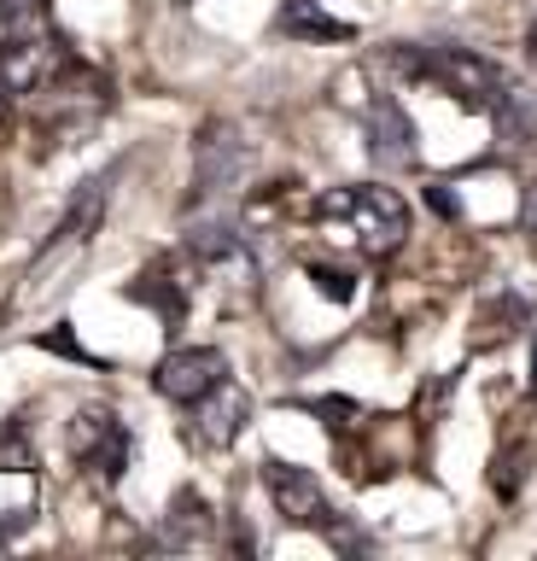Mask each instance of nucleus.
Instances as JSON below:
<instances>
[{"label": "nucleus", "instance_id": "7ed1b4c3", "mask_svg": "<svg viewBox=\"0 0 537 561\" xmlns=\"http://www.w3.org/2000/svg\"><path fill=\"white\" fill-rule=\"evenodd\" d=\"M0 70L19 94H42L71 70V53H65L47 0H0Z\"/></svg>", "mask_w": 537, "mask_h": 561}, {"label": "nucleus", "instance_id": "1a4fd4ad", "mask_svg": "<svg viewBox=\"0 0 537 561\" xmlns=\"http://www.w3.org/2000/svg\"><path fill=\"white\" fill-rule=\"evenodd\" d=\"M362 135H369V158L380 170H409L415 164V123L392 94L369 100V117H362Z\"/></svg>", "mask_w": 537, "mask_h": 561}, {"label": "nucleus", "instance_id": "9b49d317", "mask_svg": "<svg viewBox=\"0 0 537 561\" xmlns=\"http://www.w3.org/2000/svg\"><path fill=\"white\" fill-rule=\"evenodd\" d=\"M124 293L135 298V305H147V310L170 328V333H176V328L187 322V293L176 287V257H152V263L129 280Z\"/></svg>", "mask_w": 537, "mask_h": 561}, {"label": "nucleus", "instance_id": "2eb2a0df", "mask_svg": "<svg viewBox=\"0 0 537 561\" xmlns=\"http://www.w3.org/2000/svg\"><path fill=\"white\" fill-rule=\"evenodd\" d=\"M491 123H497L502 140H514V147H532V140H537V88L514 82L509 100H502V112H497Z\"/></svg>", "mask_w": 537, "mask_h": 561}, {"label": "nucleus", "instance_id": "9d476101", "mask_svg": "<svg viewBox=\"0 0 537 561\" xmlns=\"http://www.w3.org/2000/svg\"><path fill=\"white\" fill-rule=\"evenodd\" d=\"M187 257L194 263H205V270H217V263H234L240 252H246V234H240V222L222 210V199L217 205H194L187 210Z\"/></svg>", "mask_w": 537, "mask_h": 561}, {"label": "nucleus", "instance_id": "dca6fc26", "mask_svg": "<svg viewBox=\"0 0 537 561\" xmlns=\"http://www.w3.org/2000/svg\"><path fill=\"white\" fill-rule=\"evenodd\" d=\"M304 275H310V287H322L327 298H334V305H351V298H357V275L339 270V263H316V257H310Z\"/></svg>", "mask_w": 537, "mask_h": 561}, {"label": "nucleus", "instance_id": "5701e85b", "mask_svg": "<svg viewBox=\"0 0 537 561\" xmlns=\"http://www.w3.org/2000/svg\"><path fill=\"white\" fill-rule=\"evenodd\" d=\"M532 392H537V345H532Z\"/></svg>", "mask_w": 537, "mask_h": 561}, {"label": "nucleus", "instance_id": "412c9836", "mask_svg": "<svg viewBox=\"0 0 537 561\" xmlns=\"http://www.w3.org/2000/svg\"><path fill=\"white\" fill-rule=\"evenodd\" d=\"M12 94H19V88L7 82V70H0V117H7V105H12Z\"/></svg>", "mask_w": 537, "mask_h": 561}, {"label": "nucleus", "instance_id": "f03ea898", "mask_svg": "<svg viewBox=\"0 0 537 561\" xmlns=\"http://www.w3.org/2000/svg\"><path fill=\"white\" fill-rule=\"evenodd\" d=\"M310 222L327 228L334 240H345L362 257H392L397 245L409 240V205L404 193L362 182V187H327L316 205H310Z\"/></svg>", "mask_w": 537, "mask_h": 561}, {"label": "nucleus", "instance_id": "a211bd4d", "mask_svg": "<svg viewBox=\"0 0 537 561\" xmlns=\"http://www.w3.org/2000/svg\"><path fill=\"white\" fill-rule=\"evenodd\" d=\"M36 345H47V351H65V357H71V363H89V368H106V363H100V357H94V351H82V345L71 340V333H65V322H59L54 333H42V340H36Z\"/></svg>", "mask_w": 537, "mask_h": 561}, {"label": "nucleus", "instance_id": "4468645a", "mask_svg": "<svg viewBox=\"0 0 537 561\" xmlns=\"http://www.w3.org/2000/svg\"><path fill=\"white\" fill-rule=\"evenodd\" d=\"M211 533H217V520H211V503H205L194 485H182L176 497H170L164 543H176V550H194V543H205Z\"/></svg>", "mask_w": 537, "mask_h": 561}, {"label": "nucleus", "instance_id": "20e7f679", "mask_svg": "<svg viewBox=\"0 0 537 561\" xmlns=\"http://www.w3.org/2000/svg\"><path fill=\"white\" fill-rule=\"evenodd\" d=\"M106 199H112V170L94 175V182H82V193L71 199V210L54 222V234H47V245L36 252V263H30L24 298H42L47 287H54V270H71V257L89 252L94 228H100V217H106Z\"/></svg>", "mask_w": 537, "mask_h": 561}, {"label": "nucleus", "instance_id": "6ab92c4d", "mask_svg": "<svg viewBox=\"0 0 537 561\" xmlns=\"http://www.w3.org/2000/svg\"><path fill=\"white\" fill-rule=\"evenodd\" d=\"M427 205L439 210L444 222H456V217H462V199H456V193H450V182H432V187H427Z\"/></svg>", "mask_w": 537, "mask_h": 561}, {"label": "nucleus", "instance_id": "aec40b11", "mask_svg": "<svg viewBox=\"0 0 537 561\" xmlns=\"http://www.w3.org/2000/svg\"><path fill=\"white\" fill-rule=\"evenodd\" d=\"M520 228H526V234L537 240V182L526 187V199H520Z\"/></svg>", "mask_w": 537, "mask_h": 561}, {"label": "nucleus", "instance_id": "f3484780", "mask_svg": "<svg viewBox=\"0 0 537 561\" xmlns=\"http://www.w3.org/2000/svg\"><path fill=\"white\" fill-rule=\"evenodd\" d=\"M304 410L310 415H327V427H334V433H351V427L369 421V403H357V398H310Z\"/></svg>", "mask_w": 537, "mask_h": 561}, {"label": "nucleus", "instance_id": "f257e3e1", "mask_svg": "<svg viewBox=\"0 0 537 561\" xmlns=\"http://www.w3.org/2000/svg\"><path fill=\"white\" fill-rule=\"evenodd\" d=\"M386 65L397 70V77H409V82L439 88V94H450L462 112H479V117H497L502 100H509V88H514L509 70L491 65L474 47H409V42H392Z\"/></svg>", "mask_w": 537, "mask_h": 561}, {"label": "nucleus", "instance_id": "ddd939ff", "mask_svg": "<svg viewBox=\"0 0 537 561\" xmlns=\"http://www.w3.org/2000/svg\"><path fill=\"white\" fill-rule=\"evenodd\" d=\"M275 30L292 35V42H351L357 24H345V18H327L316 0H287L281 18H275Z\"/></svg>", "mask_w": 537, "mask_h": 561}, {"label": "nucleus", "instance_id": "39448f33", "mask_svg": "<svg viewBox=\"0 0 537 561\" xmlns=\"http://www.w3.org/2000/svg\"><path fill=\"white\" fill-rule=\"evenodd\" d=\"M264 485L275 508H281L287 526H304V533H327L339 543V550H362V538L345 533V520L334 515V503H327V491L316 485V473L299 468V462H281V456H264Z\"/></svg>", "mask_w": 537, "mask_h": 561}, {"label": "nucleus", "instance_id": "f8f14e48", "mask_svg": "<svg viewBox=\"0 0 537 561\" xmlns=\"http://www.w3.org/2000/svg\"><path fill=\"white\" fill-rule=\"evenodd\" d=\"M246 421H252V398H246V386L240 380H222L211 398L199 403V438L205 445H217V450H229L240 433H246Z\"/></svg>", "mask_w": 537, "mask_h": 561}, {"label": "nucleus", "instance_id": "0eeeda50", "mask_svg": "<svg viewBox=\"0 0 537 561\" xmlns=\"http://www.w3.org/2000/svg\"><path fill=\"white\" fill-rule=\"evenodd\" d=\"M240 175H246V140H240L234 123L211 117L194 140V187H187V210L229 199V193L240 187Z\"/></svg>", "mask_w": 537, "mask_h": 561}, {"label": "nucleus", "instance_id": "4be33fe9", "mask_svg": "<svg viewBox=\"0 0 537 561\" xmlns=\"http://www.w3.org/2000/svg\"><path fill=\"white\" fill-rule=\"evenodd\" d=\"M526 53H532V59H537V18H532V24H526Z\"/></svg>", "mask_w": 537, "mask_h": 561}, {"label": "nucleus", "instance_id": "6e6552de", "mask_svg": "<svg viewBox=\"0 0 537 561\" xmlns=\"http://www.w3.org/2000/svg\"><path fill=\"white\" fill-rule=\"evenodd\" d=\"M229 380V357L217 345H176L170 357L152 368V386L170 403H205L217 386Z\"/></svg>", "mask_w": 537, "mask_h": 561}, {"label": "nucleus", "instance_id": "423d86ee", "mask_svg": "<svg viewBox=\"0 0 537 561\" xmlns=\"http://www.w3.org/2000/svg\"><path fill=\"white\" fill-rule=\"evenodd\" d=\"M71 456L94 473L100 491H112V485L129 473L135 438H129V427L106 410V403H89V410L71 415Z\"/></svg>", "mask_w": 537, "mask_h": 561}]
</instances>
